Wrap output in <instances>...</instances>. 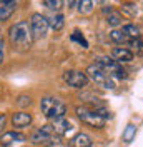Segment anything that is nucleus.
I'll return each instance as SVG.
<instances>
[{"instance_id":"23","label":"nucleus","mask_w":143,"mask_h":147,"mask_svg":"<svg viewBox=\"0 0 143 147\" xmlns=\"http://www.w3.org/2000/svg\"><path fill=\"white\" fill-rule=\"evenodd\" d=\"M78 5H80V12H83V13H88V12H92V2H78Z\"/></svg>"},{"instance_id":"6","label":"nucleus","mask_w":143,"mask_h":147,"mask_svg":"<svg viewBox=\"0 0 143 147\" xmlns=\"http://www.w3.org/2000/svg\"><path fill=\"white\" fill-rule=\"evenodd\" d=\"M75 114H77V117H78L82 122L88 124L92 127H103L105 122H107V120L102 119L95 110L87 109V107H77V109H75Z\"/></svg>"},{"instance_id":"21","label":"nucleus","mask_w":143,"mask_h":147,"mask_svg":"<svg viewBox=\"0 0 143 147\" xmlns=\"http://www.w3.org/2000/svg\"><path fill=\"white\" fill-rule=\"evenodd\" d=\"M130 47H132V54L136 52V54H142L143 52V42L140 38H133L132 42H130Z\"/></svg>"},{"instance_id":"8","label":"nucleus","mask_w":143,"mask_h":147,"mask_svg":"<svg viewBox=\"0 0 143 147\" xmlns=\"http://www.w3.org/2000/svg\"><path fill=\"white\" fill-rule=\"evenodd\" d=\"M63 80L70 87L82 89V87H85L88 84V77H87L85 72H80V70H68V72L63 74Z\"/></svg>"},{"instance_id":"25","label":"nucleus","mask_w":143,"mask_h":147,"mask_svg":"<svg viewBox=\"0 0 143 147\" xmlns=\"http://www.w3.org/2000/svg\"><path fill=\"white\" fill-rule=\"evenodd\" d=\"M133 7H136V5H133V3H123V5H122V9L128 10L132 15H133V13H136V9H133Z\"/></svg>"},{"instance_id":"22","label":"nucleus","mask_w":143,"mask_h":147,"mask_svg":"<svg viewBox=\"0 0 143 147\" xmlns=\"http://www.w3.org/2000/svg\"><path fill=\"white\" fill-rule=\"evenodd\" d=\"M72 40H77L80 45H83V49H87V47H88L87 40L83 38V35H80V32H73V34H72Z\"/></svg>"},{"instance_id":"1","label":"nucleus","mask_w":143,"mask_h":147,"mask_svg":"<svg viewBox=\"0 0 143 147\" xmlns=\"http://www.w3.org/2000/svg\"><path fill=\"white\" fill-rule=\"evenodd\" d=\"M9 38H10V44H12L13 49H17L20 52L28 50L32 47V42H33L30 24L25 22V20H20L15 25H12L9 30Z\"/></svg>"},{"instance_id":"5","label":"nucleus","mask_w":143,"mask_h":147,"mask_svg":"<svg viewBox=\"0 0 143 147\" xmlns=\"http://www.w3.org/2000/svg\"><path fill=\"white\" fill-rule=\"evenodd\" d=\"M30 140H32V144H52V142H60V137L55 136L52 125L47 124V125H42L37 130H33L30 136Z\"/></svg>"},{"instance_id":"12","label":"nucleus","mask_w":143,"mask_h":147,"mask_svg":"<svg viewBox=\"0 0 143 147\" xmlns=\"http://www.w3.org/2000/svg\"><path fill=\"white\" fill-rule=\"evenodd\" d=\"M112 59H113L115 62H118V64H122V62H132V60H133V54H132L130 49L115 47V49L112 50Z\"/></svg>"},{"instance_id":"2","label":"nucleus","mask_w":143,"mask_h":147,"mask_svg":"<svg viewBox=\"0 0 143 147\" xmlns=\"http://www.w3.org/2000/svg\"><path fill=\"white\" fill-rule=\"evenodd\" d=\"M40 109L47 119H60L67 112V105L55 97H43L40 100Z\"/></svg>"},{"instance_id":"19","label":"nucleus","mask_w":143,"mask_h":147,"mask_svg":"<svg viewBox=\"0 0 143 147\" xmlns=\"http://www.w3.org/2000/svg\"><path fill=\"white\" fill-rule=\"evenodd\" d=\"M42 5L47 7V9H50V10H60L63 3L60 2V0H43Z\"/></svg>"},{"instance_id":"3","label":"nucleus","mask_w":143,"mask_h":147,"mask_svg":"<svg viewBox=\"0 0 143 147\" xmlns=\"http://www.w3.org/2000/svg\"><path fill=\"white\" fill-rule=\"evenodd\" d=\"M95 65H97L98 69H102V70L107 74L108 77H112V79H125V70H123L122 64L115 62L112 57L100 55V57L95 59Z\"/></svg>"},{"instance_id":"4","label":"nucleus","mask_w":143,"mask_h":147,"mask_svg":"<svg viewBox=\"0 0 143 147\" xmlns=\"http://www.w3.org/2000/svg\"><path fill=\"white\" fill-rule=\"evenodd\" d=\"M87 77L92 79L93 82L100 85V87H103V89H115V80L112 79V77H108L107 74L103 72L102 69H98L95 64H92L87 67Z\"/></svg>"},{"instance_id":"15","label":"nucleus","mask_w":143,"mask_h":147,"mask_svg":"<svg viewBox=\"0 0 143 147\" xmlns=\"http://www.w3.org/2000/svg\"><path fill=\"white\" fill-rule=\"evenodd\" d=\"M47 20H48V27L53 28L55 32L62 30L63 25H65V17H63L62 13H55V15H52L50 18H47Z\"/></svg>"},{"instance_id":"16","label":"nucleus","mask_w":143,"mask_h":147,"mask_svg":"<svg viewBox=\"0 0 143 147\" xmlns=\"http://www.w3.org/2000/svg\"><path fill=\"white\" fill-rule=\"evenodd\" d=\"M122 32L125 34L126 37H133V38H140V30L135 27L133 24H128V25H123Z\"/></svg>"},{"instance_id":"9","label":"nucleus","mask_w":143,"mask_h":147,"mask_svg":"<svg viewBox=\"0 0 143 147\" xmlns=\"http://www.w3.org/2000/svg\"><path fill=\"white\" fill-rule=\"evenodd\" d=\"M25 140H27V137H25L23 134L15 132V130H10V132L2 134V137H0V146L10 147V146H15L17 142H25Z\"/></svg>"},{"instance_id":"27","label":"nucleus","mask_w":143,"mask_h":147,"mask_svg":"<svg viewBox=\"0 0 143 147\" xmlns=\"http://www.w3.org/2000/svg\"><path fill=\"white\" fill-rule=\"evenodd\" d=\"M47 147H65L62 142H52V144H47Z\"/></svg>"},{"instance_id":"17","label":"nucleus","mask_w":143,"mask_h":147,"mask_svg":"<svg viewBox=\"0 0 143 147\" xmlns=\"http://www.w3.org/2000/svg\"><path fill=\"white\" fill-rule=\"evenodd\" d=\"M110 38H112L115 44H125L126 40H128V37H126L122 30H112V32H110Z\"/></svg>"},{"instance_id":"7","label":"nucleus","mask_w":143,"mask_h":147,"mask_svg":"<svg viewBox=\"0 0 143 147\" xmlns=\"http://www.w3.org/2000/svg\"><path fill=\"white\" fill-rule=\"evenodd\" d=\"M30 30H32L33 40L45 37L47 30H48V20H47V17L42 15V13H33L32 20H30Z\"/></svg>"},{"instance_id":"14","label":"nucleus","mask_w":143,"mask_h":147,"mask_svg":"<svg viewBox=\"0 0 143 147\" xmlns=\"http://www.w3.org/2000/svg\"><path fill=\"white\" fill-rule=\"evenodd\" d=\"M70 146L72 147H92L93 146V140H92V137H90L88 134L80 132V134H77L75 137L72 139Z\"/></svg>"},{"instance_id":"10","label":"nucleus","mask_w":143,"mask_h":147,"mask_svg":"<svg viewBox=\"0 0 143 147\" xmlns=\"http://www.w3.org/2000/svg\"><path fill=\"white\" fill-rule=\"evenodd\" d=\"M32 124V114L28 112H15L12 115V125L17 129H23V127H28Z\"/></svg>"},{"instance_id":"11","label":"nucleus","mask_w":143,"mask_h":147,"mask_svg":"<svg viewBox=\"0 0 143 147\" xmlns=\"http://www.w3.org/2000/svg\"><path fill=\"white\" fill-rule=\"evenodd\" d=\"M52 130H53L55 136H58V137H62L63 134H67L68 130L72 129V124L68 119H65V117H60V119H55L52 124Z\"/></svg>"},{"instance_id":"18","label":"nucleus","mask_w":143,"mask_h":147,"mask_svg":"<svg viewBox=\"0 0 143 147\" xmlns=\"http://www.w3.org/2000/svg\"><path fill=\"white\" fill-rule=\"evenodd\" d=\"M107 22H108V25H112V27H116V25H120L122 24V15L118 13V12H110L107 15Z\"/></svg>"},{"instance_id":"20","label":"nucleus","mask_w":143,"mask_h":147,"mask_svg":"<svg viewBox=\"0 0 143 147\" xmlns=\"http://www.w3.org/2000/svg\"><path fill=\"white\" fill-rule=\"evenodd\" d=\"M135 134H136V127L135 125H126V129H125V132H123V140L125 142H130L132 139L135 137Z\"/></svg>"},{"instance_id":"26","label":"nucleus","mask_w":143,"mask_h":147,"mask_svg":"<svg viewBox=\"0 0 143 147\" xmlns=\"http://www.w3.org/2000/svg\"><path fill=\"white\" fill-rule=\"evenodd\" d=\"M3 57H5V44H3V38L0 37V64L3 62Z\"/></svg>"},{"instance_id":"13","label":"nucleus","mask_w":143,"mask_h":147,"mask_svg":"<svg viewBox=\"0 0 143 147\" xmlns=\"http://www.w3.org/2000/svg\"><path fill=\"white\" fill-rule=\"evenodd\" d=\"M18 2L10 0V2H0V22H5L12 17V13L17 10Z\"/></svg>"},{"instance_id":"28","label":"nucleus","mask_w":143,"mask_h":147,"mask_svg":"<svg viewBox=\"0 0 143 147\" xmlns=\"http://www.w3.org/2000/svg\"><path fill=\"white\" fill-rule=\"evenodd\" d=\"M3 124H5V115H3V114H0V129L3 127Z\"/></svg>"},{"instance_id":"24","label":"nucleus","mask_w":143,"mask_h":147,"mask_svg":"<svg viewBox=\"0 0 143 147\" xmlns=\"http://www.w3.org/2000/svg\"><path fill=\"white\" fill-rule=\"evenodd\" d=\"M17 104L20 105V107H27V105H30V104H32V100H30V97H28V95H20Z\"/></svg>"}]
</instances>
